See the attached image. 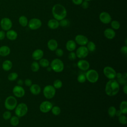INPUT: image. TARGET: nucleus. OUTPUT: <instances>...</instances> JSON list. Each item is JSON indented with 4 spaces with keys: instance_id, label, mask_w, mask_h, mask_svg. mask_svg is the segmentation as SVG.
<instances>
[{
    "instance_id": "29",
    "label": "nucleus",
    "mask_w": 127,
    "mask_h": 127,
    "mask_svg": "<svg viewBox=\"0 0 127 127\" xmlns=\"http://www.w3.org/2000/svg\"><path fill=\"white\" fill-rule=\"evenodd\" d=\"M39 64L40 66L43 67H47L50 65V62L47 59L42 58L39 60Z\"/></svg>"
},
{
    "instance_id": "5",
    "label": "nucleus",
    "mask_w": 127,
    "mask_h": 127,
    "mask_svg": "<svg viewBox=\"0 0 127 127\" xmlns=\"http://www.w3.org/2000/svg\"><path fill=\"white\" fill-rule=\"evenodd\" d=\"M28 112V107L25 103H21L17 105L15 108V114L18 118L24 116Z\"/></svg>"
},
{
    "instance_id": "37",
    "label": "nucleus",
    "mask_w": 127,
    "mask_h": 127,
    "mask_svg": "<svg viewBox=\"0 0 127 127\" xmlns=\"http://www.w3.org/2000/svg\"><path fill=\"white\" fill-rule=\"evenodd\" d=\"M63 86V82L60 79H56L54 81L53 86L55 89H60Z\"/></svg>"
},
{
    "instance_id": "51",
    "label": "nucleus",
    "mask_w": 127,
    "mask_h": 127,
    "mask_svg": "<svg viewBox=\"0 0 127 127\" xmlns=\"http://www.w3.org/2000/svg\"><path fill=\"white\" fill-rule=\"evenodd\" d=\"M123 76V74L121 73V72H118V73H116V77L117 78H120L121 77H122Z\"/></svg>"
},
{
    "instance_id": "13",
    "label": "nucleus",
    "mask_w": 127,
    "mask_h": 127,
    "mask_svg": "<svg viewBox=\"0 0 127 127\" xmlns=\"http://www.w3.org/2000/svg\"><path fill=\"white\" fill-rule=\"evenodd\" d=\"M12 92L14 95L18 98L23 97L25 93L24 89L21 86L19 85L15 86L12 89Z\"/></svg>"
},
{
    "instance_id": "12",
    "label": "nucleus",
    "mask_w": 127,
    "mask_h": 127,
    "mask_svg": "<svg viewBox=\"0 0 127 127\" xmlns=\"http://www.w3.org/2000/svg\"><path fill=\"white\" fill-rule=\"evenodd\" d=\"M53 107L52 103L48 101H44L42 102L39 106L40 110L43 113H46L51 111Z\"/></svg>"
},
{
    "instance_id": "8",
    "label": "nucleus",
    "mask_w": 127,
    "mask_h": 127,
    "mask_svg": "<svg viewBox=\"0 0 127 127\" xmlns=\"http://www.w3.org/2000/svg\"><path fill=\"white\" fill-rule=\"evenodd\" d=\"M28 26L31 30H37L42 26V21L39 18H33L28 21Z\"/></svg>"
},
{
    "instance_id": "26",
    "label": "nucleus",
    "mask_w": 127,
    "mask_h": 127,
    "mask_svg": "<svg viewBox=\"0 0 127 127\" xmlns=\"http://www.w3.org/2000/svg\"><path fill=\"white\" fill-rule=\"evenodd\" d=\"M18 22L21 26L22 27H25L28 25V21L27 18L24 15H21L18 19Z\"/></svg>"
},
{
    "instance_id": "14",
    "label": "nucleus",
    "mask_w": 127,
    "mask_h": 127,
    "mask_svg": "<svg viewBox=\"0 0 127 127\" xmlns=\"http://www.w3.org/2000/svg\"><path fill=\"white\" fill-rule=\"evenodd\" d=\"M99 19L102 23L106 24L111 22L112 17L109 13L103 11L100 13L99 15Z\"/></svg>"
},
{
    "instance_id": "23",
    "label": "nucleus",
    "mask_w": 127,
    "mask_h": 127,
    "mask_svg": "<svg viewBox=\"0 0 127 127\" xmlns=\"http://www.w3.org/2000/svg\"><path fill=\"white\" fill-rule=\"evenodd\" d=\"M47 25L49 28L51 29H56L60 26L59 21L55 18L50 19L48 22Z\"/></svg>"
},
{
    "instance_id": "16",
    "label": "nucleus",
    "mask_w": 127,
    "mask_h": 127,
    "mask_svg": "<svg viewBox=\"0 0 127 127\" xmlns=\"http://www.w3.org/2000/svg\"><path fill=\"white\" fill-rule=\"evenodd\" d=\"M77 65L78 68L83 71L88 70L90 67V64L89 62L85 60H80L78 61L77 63Z\"/></svg>"
},
{
    "instance_id": "6",
    "label": "nucleus",
    "mask_w": 127,
    "mask_h": 127,
    "mask_svg": "<svg viewBox=\"0 0 127 127\" xmlns=\"http://www.w3.org/2000/svg\"><path fill=\"white\" fill-rule=\"evenodd\" d=\"M85 75L86 79L90 83H95L99 79V74L95 69H91L87 70Z\"/></svg>"
},
{
    "instance_id": "4",
    "label": "nucleus",
    "mask_w": 127,
    "mask_h": 127,
    "mask_svg": "<svg viewBox=\"0 0 127 127\" xmlns=\"http://www.w3.org/2000/svg\"><path fill=\"white\" fill-rule=\"evenodd\" d=\"M17 105V101L15 97L12 96H8L5 100L4 101V107L5 108L9 110H13L15 109V107Z\"/></svg>"
},
{
    "instance_id": "39",
    "label": "nucleus",
    "mask_w": 127,
    "mask_h": 127,
    "mask_svg": "<svg viewBox=\"0 0 127 127\" xmlns=\"http://www.w3.org/2000/svg\"><path fill=\"white\" fill-rule=\"evenodd\" d=\"M69 24V22L67 19H66L65 18L61 20H60L59 22V25L62 27H65L68 25Z\"/></svg>"
},
{
    "instance_id": "2",
    "label": "nucleus",
    "mask_w": 127,
    "mask_h": 127,
    "mask_svg": "<svg viewBox=\"0 0 127 127\" xmlns=\"http://www.w3.org/2000/svg\"><path fill=\"white\" fill-rule=\"evenodd\" d=\"M120 90V85L115 79H110L105 86L106 94L109 96L117 95Z\"/></svg>"
},
{
    "instance_id": "18",
    "label": "nucleus",
    "mask_w": 127,
    "mask_h": 127,
    "mask_svg": "<svg viewBox=\"0 0 127 127\" xmlns=\"http://www.w3.org/2000/svg\"><path fill=\"white\" fill-rule=\"evenodd\" d=\"M44 56V52L41 49H36L32 54V58L35 61H39Z\"/></svg>"
},
{
    "instance_id": "56",
    "label": "nucleus",
    "mask_w": 127,
    "mask_h": 127,
    "mask_svg": "<svg viewBox=\"0 0 127 127\" xmlns=\"http://www.w3.org/2000/svg\"></svg>"
},
{
    "instance_id": "46",
    "label": "nucleus",
    "mask_w": 127,
    "mask_h": 127,
    "mask_svg": "<svg viewBox=\"0 0 127 127\" xmlns=\"http://www.w3.org/2000/svg\"><path fill=\"white\" fill-rule=\"evenodd\" d=\"M121 52L124 55H127V46H122L121 48Z\"/></svg>"
},
{
    "instance_id": "54",
    "label": "nucleus",
    "mask_w": 127,
    "mask_h": 127,
    "mask_svg": "<svg viewBox=\"0 0 127 127\" xmlns=\"http://www.w3.org/2000/svg\"><path fill=\"white\" fill-rule=\"evenodd\" d=\"M47 71H51V70H52V68H51V67H50V66H48L47 67Z\"/></svg>"
},
{
    "instance_id": "11",
    "label": "nucleus",
    "mask_w": 127,
    "mask_h": 127,
    "mask_svg": "<svg viewBox=\"0 0 127 127\" xmlns=\"http://www.w3.org/2000/svg\"><path fill=\"white\" fill-rule=\"evenodd\" d=\"M89 54V51L86 47L81 46L76 51V56L79 59H84L86 58Z\"/></svg>"
},
{
    "instance_id": "25",
    "label": "nucleus",
    "mask_w": 127,
    "mask_h": 127,
    "mask_svg": "<svg viewBox=\"0 0 127 127\" xmlns=\"http://www.w3.org/2000/svg\"><path fill=\"white\" fill-rule=\"evenodd\" d=\"M12 67V63L9 60L4 61L2 64V69L5 71L10 70Z\"/></svg>"
},
{
    "instance_id": "24",
    "label": "nucleus",
    "mask_w": 127,
    "mask_h": 127,
    "mask_svg": "<svg viewBox=\"0 0 127 127\" xmlns=\"http://www.w3.org/2000/svg\"><path fill=\"white\" fill-rule=\"evenodd\" d=\"M10 53V48L7 46H2L0 47V56L5 57L9 55Z\"/></svg>"
},
{
    "instance_id": "22",
    "label": "nucleus",
    "mask_w": 127,
    "mask_h": 127,
    "mask_svg": "<svg viewBox=\"0 0 127 127\" xmlns=\"http://www.w3.org/2000/svg\"><path fill=\"white\" fill-rule=\"evenodd\" d=\"M41 87L37 84H33L30 86V91L34 95H38L41 92Z\"/></svg>"
},
{
    "instance_id": "40",
    "label": "nucleus",
    "mask_w": 127,
    "mask_h": 127,
    "mask_svg": "<svg viewBox=\"0 0 127 127\" xmlns=\"http://www.w3.org/2000/svg\"><path fill=\"white\" fill-rule=\"evenodd\" d=\"M2 117H3V118L5 120H8L10 119V118H11V114L10 111H6L3 113V114L2 115Z\"/></svg>"
},
{
    "instance_id": "36",
    "label": "nucleus",
    "mask_w": 127,
    "mask_h": 127,
    "mask_svg": "<svg viewBox=\"0 0 127 127\" xmlns=\"http://www.w3.org/2000/svg\"><path fill=\"white\" fill-rule=\"evenodd\" d=\"M18 76V74L16 72H11L8 74L7 78L8 80L12 81L15 80L17 78Z\"/></svg>"
},
{
    "instance_id": "42",
    "label": "nucleus",
    "mask_w": 127,
    "mask_h": 127,
    "mask_svg": "<svg viewBox=\"0 0 127 127\" xmlns=\"http://www.w3.org/2000/svg\"><path fill=\"white\" fill-rule=\"evenodd\" d=\"M76 58V56L75 53L73 52H70V53L68 55V59L70 61H74V60H75Z\"/></svg>"
},
{
    "instance_id": "10",
    "label": "nucleus",
    "mask_w": 127,
    "mask_h": 127,
    "mask_svg": "<svg viewBox=\"0 0 127 127\" xmlns=\"http://www.w3.org/2000/svg\"><path fill=\"white\" fill-rule=\"evenodd\" d=\"M0 25L1 29L3 31H8L11 28L12 22L9 18L3 17L0 20Z\"/></svg>"
},
{
    "instance_id": "44",
    "label": "nucleus",
    "mask_w": 127,
    "mask_h": 127,
    "mask_svg": "<svg viewBox=\"0 0 127 127\" xmlns=\"http://www.w3.org/2000/svg\"><path fill=\"white\" fill-rule=\"evenodd\" d=\"M81 5L83 9H87L88 7V6H89L88 1H85V0L83 1L81 3Z\"/></svg>"
},
{
    "instance_id": "50",
    "label": "nucleus",
    "mask_w": 127,
    "mask_h": 127,
    "mask_svg": "<svg viewBox=\"0 0 127 127\" xmlns=\"http://www.w3.org/2000/svg\"><path fill=\"white\" fill-rule=\"evenodd\" d=\"M17 84H18V85H19V86H21V85H22L23 84V81L22 80V79H19L18 81H17Z\"/></svg>"
},
{
    "instance_id": "35",
    "label": "nucleus",
    "mask_w": 127,
    "mask_h": 127,
    "mask_svg": "<svg viewBox=\"0 0 127 127\" xmlns=\"http://www.w3.org/2000/svg\"><path fill=\"white\" fill-rule=\"evenodd\" d=\"M51 110L52 111V114L55 116H58V115H60V114L61 113V112L60 108L57 106H55L54 107L53 106V107L52 108Z\"/></svg>"
},
{
    "instance_id": "21",
    "label": "nucleus",
    "mask_w": 127,
    "mask_h": 127,
    "mask_svg": "<svg viewBox=\"0 0 127 127\" xmlns=\"http://www.w3.org/2000/svg\"><path fill=\"white\" fill-rule=\"evenodd\" d=\"M76 47V45L74 41L72 40H69L67 41L65 45V48L68 51L73 52L75 50Z\"/></svg>"
},
{
    "instance_id": "1",
    "label": "nucleus",
    "mask_w": 127,
    "mask_h": 127,
    "mask_svg": "<svg viewBox=\"0 0 127 127\" xmlns=\"http://www.w3.org/2000/svg\"><path fill=\"white\" fill-rule=\"evenodd\" d=\"M52 13L54 18L58 21L65 18L67 15V11L65 7L59 3L56 4L53 6Z\"/></svg>"
},
{
    "instance_id": "41",
    "label": "nucleus",
    "mask_w": 127,
    "mask_h": 127,
    "mask_svg": "<svg viewBox=\"0 0 127 127\" xmlns=\"http://www.w3.org/2000/svg\"><path fill=\"white\" fill-rule=\"evenodd\" d=\"M117 81L119 84V85H124L125 84L127 83V79L123 77H122L120 78H118V80Z\"/></svg>"
},
{
    "instance_id": "33",
    "label": "nucleus",
    "mask_w": 127,
    "mask_h": 127,
    "mask_svg": "<svg viewBox=\"0 0 127 127\" xmlns=\"http://www.w3.org/2000/svg\"><path fill=\"white\" fill-rule=\"evenodd\" d=\"M118 121H119V122L122 125H125L127 123V117L125 115L122 114L121 116L118 117Z\"/></svg>"
},
{
    "instance_id": "28",
    "label": "nucleus",
    "mask_w": 127,
    "mask_h": 127,
    "mask_svg": "<svg viewBox=\"0 0 127 127\" xmlns=\"http://www.w3.org/2000/svg\"><path fill=\"white\" fill-rule=\"evenodd\" d=\"M19 123V118L16 116H14L12 117H11L10 118V124L13 126L16 127L17 126Z\"/></svg>"
},
{
    "instance_id": "19",
    "label": "nucleus",
    "mask_w": 127,
    "mask_h": 127,
    "mask_svg": "<svg viewBox=\"0 0 127 127\" xmlns=\"http://www.w3.org/2000/svg\"><path fill=\"white\" fill-rule=\"evenodd\" d=\"M47 46L48 49L51 51H55L58 46V44L57 41L54 39H52L48 41L47 43Z\"/></svg>"
},
{
    "instance_id": "38",
    "label": "nucleus",
    "mask_w": 127,
    "mask_h": 127,
    "mask_svg": "<svg viewBox=\"0 0 127 127\" xmlns=\"http://www.w3.org/2000/svg\"><path fill=\"white\" fill-rule=\"evenodd\" d=\"M77 79L78 82H79V83H82L85 82L86 80L85 75L84 74H83V73H81V74H79L77 76Z\"/></svg>"
},
{
    "instance_id": "27",
    "label": "nucleus",
    "mask_w": 127,
    "mask_h": 127,
    "mask_svg": "<svg viewBox=\"0 0 127 127\" xmlns=\"http://www.w3.org/2000/svg\"><path fill=\"white\" fill-rule=\"evenodd\" d=\"M120 110L122 114L125 115L127 114V101H122L120 105Z\"/></svg>"
},
{
    "instance_id": "3",
    "label": "nucleus",
    "mask_w": 127,
    "mask_h": 127,
    "mask_svg": "<svg viewBox=\"0 0 127 127\" xmlns=\"http://www.w3.org/2000/svg\"><path fill=\"white\" fill-rule=\"evenodd\" d=\"M52 70L56 72H61L64 69V64L63 61L59 59H54L50 64Z\"/></svg>"
},
{
    "instance_id": "7",
    "label": "nucleus",
    "mask_w": 127,
    "mask_h": 127,
    "mask_svg": "<svg viewBox=\"0 0 127 127\" xmlns=\"http://www.w3.org/2000/svg\"><path fill=\"white\" fill-rule=\"evenodd\" d=\"M56 94V89L51 85H48L45 86L43 89V95L48 99L53 98Z\"/></svg>"
},
{
    "instance_id": "55",
    "label": "nucleus",
    "mask_w": 127,
    "mask_h": 127,
    "mask_svg": "<svg viewBox=\"0 0 127 127\" xmlns=\"http://www.w3.org/2000/svg\"><path fill=\"white\" fill-rule=\"evenodd\" d=\"M85 1H91V0H84Z\"/></svg>"
},
{
    "instance_id": "17",
    "label": "nucleus",
    "mask_w": 127,
    "mask_h": 127,
    "mask_svg": "<svg viewBox=\"0 0 127 127\" xmlns=\"http://www.w3.org/2000/svg\"><path fill=\"white\" fill-rule=\"evenodd\" d=\"M104 35L108 39L112 40L115 38L116 36V32L112 28H108L104 30Z\"/></svg>"
},
{
    "instance_id": "15",
    "label": "nucleus",
    "mask_w": 127,
    "mask_h": 127,
    "mask_svg": "<svg viewBox=\"0 0 127 127\" xmlns=\"http://www.w3.org/2000/svg\"><path fill=\"white\" fill-rule=\"evenodd\" d=\"M75 42L80 46H85L88 42V39L83 35L78 34L75 37Z\"/></svg>"
},
{
    "instance_id": "30",
    "label": "nucleus",
    "mask_w": 127,
    "mask_h": 127,
    "mask_svg": "<svg viewBox=\"0 0 127 127\" xmlns=\"http://www.w3.org/2000/svg\"><path fill=\"white\" fill-rule=\"evenodd\" d=\"M87 45V48L89 52H93L96 49V45L92 41H88Z\"/></svg>"
},
{
    "instance_id": "34",
    "label": "nucleus",
    "mask_w": 127,
    "mask_h": 127,
    "mask_svg": "<svg viewBox=\"0 0 127 127\" xmlns=\"http://www.w3.org/2000/svg\"><path fill=\"white\" fill-rule=\"evenodd\" d=\"M111 26L113 29L118 30L120 27V23L117 20H113L111 21Z\"/></svg>"
},
{
    "instance_id": "43",
    "label": "nucleus",
    "mask_w": 127,
    "mask_h": 127,
    "mask_svg": "<svg viewBox=\"0 0 127 127\" xmlns=\"http://www.w3.org/2000/svg\"><path fill=\"white\" fill-rule=\"evenodd\" d=\"M55 53L56 55L59 57H61L63 56L64 55V51L62 49L60 48H57L56 50H55Z\"/></svg>"
},
{
    "instance_id": "52",
    "label": "nucleus",
    "mask_w": 127,
    "mask_h": 127,
    "mask_svg": "<svg viewBox=\"0 0 127 127\" xmlns=\"http://www.w3.org/2000/svg\"><path fill=\"white\" fill-rule=\"evenodd\" d=\"M122 114L121 111H120V110H117L116 111V116H117L118 117H119L120 116H121Z\"/></svg>"
},
{
    "instance_id": "53",
    "label": "nucleus",
    "mask_w": 127,
    "mask_h": 127,
    "mask_svg": "<svg viewBox=\"0 0 127 127\" xmlns=\"http://www.w3.org/2000/svg\"><path fill=\"white\" fill-rule=\"evenodd\" d=\"M122 77H124V78H125L127 79V73L126 72H125L124 73H123Z\"/></svg>"
},
{
    "instance_id": "47",
    "label": "nucleus",
    "mask_w": 127,
    "mask_h": 127,
    "mask_svg": "<svg viewBox=\"0 0 127 127\" xmlns=\"http://www.w3.org/2000/svg\"><path fill=\"white\" fill-rule=\"evenodd\" d=\"M5 37V33L3 30L0 31V40H2Z\"/></svg>"
},
{
    "instance_id": "9",
    "label": "nucleus",
    "mask_w": 127,
    "mask_h": 127,
    "mask_svg": "<svg viewBox=\"0 0 127 127\" xmlns=\"http://www.w3.org/2000/svg\"><path fill=\"white\" fill-rule=\"evenodd\" d=\"M103 73L109 79H114L116 77V71L113 67L107 66L103 69Z\"/></svg>"
},
{
    "instance_id": "20",
    "label": "nucleus",
    "mask_w": 127,
    "mask_h": 127,
    "mask_svg": "<svg viewBox=\"0 0 127 127\" xmlns=\"http://www.w3.org/2000/svg\"><path fill=\"white\" fill-rule=\"evenodd\" d=\"M5 36H6L7 38L11 41H13L16 39L17 38V33L14 30H9L7 31Z\"/></svg>"
},
{
    "instance_id": "49",
    "label": "nucleus",
    "mask_w": 127,
    "mask_h": 127,
    "mask_svg": "<svg viewBox=\"0 0 127 127\" xmlns=\"http://www.w3.org/2000/svg\"><path fill=\"white\" fill-rule=\"evenodd\" d=\"M123 90V92H124V93L125 94H127V83L124 85Z\"/></svg>"
},
{
    "instance_id": "32",
    "label": "nucleus",
    "mask_w": 127,
    "mask_h": 127,
    "mask_svg": "<svg viewBox=\"0 0 127 127\" xmlns=\"http://www.w3.org/2000/svg\"><path fill=\"white\" fill-rule=\"evenodd\" d=\"M40 68V65L39 63L36 61L32 63L31 64V69L33 72H37Z\"/></svg>"
},
{
    "instance_id": "45",
    "label": "nucleus",
    "mask_w": 127,
    "mask_h": 127,
    "mask_svg": "<svg viewBox=\"0 0 127 127\" xmlns=\"http://www.w3.org/2000/svg\"><path fill=\"white\" fill-rule=\"evenodd\" d=\"M24 84L26 86H30L32 84V80L30 79L27 78L24 80Z\"/></svg>"
},
{
    "instance_id": "31",
    "label": "nucleus",
    "mask_w": 127,
    "mask_h": 127,
    "mask_svg": "<svg viewBox=\"0 0 127 127\" xmlns=\"http://www.w3.org/2000/svg\"><path fill=\"white\" fill-rule=\"evenodd\" d=\"M116 108L114 106H110L108 110V113L109 116L111 118H113L116 116Z\"/></svg>"
},
{
    "instance_id": "48",
    "label": "nucleus",
    "mask_w": 127,
    "mask_h": 127,
    "mask_svg": "<svg viewBox=\"0 0 127 127\" xmlns=\"http://www.w3.org/2000/svg\"><path fill=\"white\" fill-rule=\"evenodd\" d=\"M72 1L73 3V4L78 5L81 4V3L83 1V0H72Z\"/></svg>"
}]
</instances>
